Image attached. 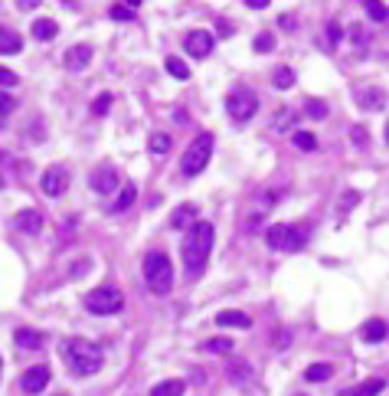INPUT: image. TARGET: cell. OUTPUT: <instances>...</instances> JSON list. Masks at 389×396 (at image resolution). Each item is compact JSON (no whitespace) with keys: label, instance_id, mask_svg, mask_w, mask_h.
<instances>
[{"label":"cell","instance_id":"cell-1","mask_svg":"<svg viewBox=\"0 0 389 396\" xmlns=\"http://www.w3.org/2000/svg\"><path fill=\"white\" fill-rule=\"evenodd\" d=\"M213 246H216V226L210 220H197L187 229V239H183V269H187L190 279H200L206 272Z\"/></svg>","mask_w":389,"mask_h":396},{"label":"cell","instance_id":"cell-2","mask_svg":"<svg viewBox=\"0 0 389 396\" xmlns=\"http://www.w3.org/2000/svg\"><path fill=\"white\" fill-rule=\"evenodd\" d=\"M59 357L76 377H95L105 367V350L95 341H82V337H69L59 344Z\"/></svg>","mask_w":389,"mask_h":396},{"label":"cell","instance_id":"cell-3","mask_svg":"<svg viewBox=\"0 0 389 396\" xmlns=\"http://www.w3.org/2000/svg\"><path fill=\"white\" fill-rule=\"evenodd\" d=\"M144 282H148V288H151L154 295H167L174 288V262H170L167 252L151 249L144 256Z\"/></svg>","mask_w":389,"mask_h":396},{"label":"cell","instance_id":"cell-4","mask_svg":"<svg viewBox=\"0 0 389 396\" xmlns=\"http://www.w3.org/2000/svg\"><path fill=\"white\" fill-rule=\"evenodd\" d=\"M308 233H311V226L301 223H275L265 229V243L272 252H298V249L308 246Z\"/></svg>","mask_w":389,"mask_h":396},{"label":"cell","instance_id":"cell-5","mask_svg":"<svg viewBox=\"0 0 389 396\" xmlns=\"http://www.w3.org/2000/svg\"><path fill=\"white\" fill-rule=\"evenodd\" d=\"M213 148H216V135L213 131H203L190 141V148L183 151V158H180V173L183 177H197V173L206 171V164L213 158Z\"/></svg>","mask_w":389,"mask_h":396},{"label":"cell","instance_id":"cell-6","mask_svg":"<svg viewBox=\"0 0 389 396\" xmlns=\"http://www.w3.org/2000/svg\"><path fill=\"white\" fill-rule=\"evenodd\" d=\"M86 308L88 314H99V318H112L125 308V292L118 285H99L86 295Z\"/></svg>","mask_w":389,"mask_h":396},{"label":"cell","instance_id":"cell-7","mask_svg":"<svg viewBox=\"0 0 389 396\" xmlns=\"http://www.w3.org/2000/svg\"><path fill=\"white\" fill-rule=\"evenodd\" d=\"M226 112L236 124L252 122L255 112H259V95H255V88H246V86L232 88V92L226 95Z\"/></svg>","mask_w":389,"mask_h":396},{"label":"cell","instance_id":"cell-8","mask_svg":"<svg viewBox=\"0 0 389 396\" xmlns=\"http://www.w3.org/2000/svg\"><path fill=\"white\" fill-rule=\"evenodd\" d=\"M50 380H52L50 367H46V364H37V367H26V370L20 373V390H23L26 396H37L50 386Z\"/></svg>","mask_w":389,"mask_h":396},{"label":"cell","instance_id":"cell-9","mask_svg":"<svg viewBox=\"0 0 389 396\" xmlns=\"http://www.w3.org/2000/svg\"><path fill=\"white\" fill-rule=\"evenodd\" d=\"M39 190L46 194V197H63L66 190H69V173H66V167H59V164H52V167H46L43 171V177H39Z\"/></svg>","mask_w":389,"mask_h":396},{"label":"cell","instance_id":"cell-10","mask_svg":"<svg viewBox=\"0 0 389 396\" xmlns=\"http://www.w3.org/2000/svg\"><path fill=\"white\" fill-rule=\"evenodd\" d=\"M118 180H121V177H118V171H114L112 164H99L95 171L88 173V187H92L95 194H114V190L121 187Z\"/></svg>","mask_w":389,"mask_h":396},{"label":"cell","instance_id":"cell-11","mask_svg":"<svg viewBox=\"0 0 389 396\" xmlns=\"http://www.w3.org/2000/svg\"><path fill=\"white\" fill-rule=\"evenodd\" d=\"M183 46H187L190 56H197V59H206V56L213 53V37H210L206 30H193V33H187Z\"/></svg>","mask_w":389,"mask_h":396},{"label":"cell","instance_id":"cell-12","mask_svg":"<svg viewBox=\"0 0 389 396\" xmlns=\"http://www.w3.org/2000/svg\"><path fill=\"white\" fill-rule=\"evenodd\" d=\"M13 229H20L23 236H39V229H43V213L39 210H17V216H13Z\"/></svg>","mask_w":389,"mask_h":396},{"label":"cell","instance_id":"cell-13","mask_svg":"<svg viewBox=\"0 0 389 396\" xmlns=\"http://www.w3.org/2000/svg\"><path fill=\"white\" fill-rule=\"evenodd\" d=\"M200 220V210H197V203H180L174 213H170V229L177 233H187L190 226Z\"/></svg>","mask_w":389,"mask_h":396},{"label":"cell","instance_id":"cell-14","mask_svg":"<svg viewBox=\"0 0 389 396\" xmlns=\"http://www.w3.org/2000/svg\"><path fill=\"white\" fill-rule=\"evenodd\" d=\"M357 105L363 109V112H379V109H386V92L377 86H370V88H357Z\"/></svg>","mask_w":389,"mask_h":396},{"label":"cell","instance_id":"cell-15","mask_svg":"<svg viewBox=\"0 0 389 396\" xmlns=\"http://www.w3.org/2000/svg\"><path fill=\"white\" fill-rule=\"evenodd\" d=\"M252 377H255V370H252L249 360H229L226 364V380L232 386H249Z\"/></svg>","mask_w":389,"mask_h":396},{"label":"cell","instance_id":"cell-16","mask_svg":"<svg viewBox=\"0 0 389 396\" xmlns=\"http://www.w3.org/2000/svg\"><path fill=\"white\" fill-rule=\"evenodd\" d=\"M389 337V324L383 321V318H370V321H363V328H360V341L363 344H383Z\"/></svg>","mask_w":389,"mask_h":396},{"label":"cell","instance_id":"cell-17","mask_svg":"<svg viewBox=\"0 0 389 396\" xmlns=\"http://www.w3.org/2000/svg\"><path fill=\"white\" fill-rule=\"evenodd\" d=\"M88 62H92V46H86V43L72 46V50H69V53L63 56V66H66V69H72V73L86 69Z\"/></svg>","mask_w":389,"mask_h":396},{"label":"cell","instance_id":"cell-18","mask_svg":"<svg viewBox=\"0 0 389 396\" xmlns=\"http://www.w3.org/2000/svg\"><path fill=\"white\" fill-rule=\"evenodd\" d=\"M216 324L219 328H242V331H249L252 328V318L246 314V311H236V308H226L216 314Z\"/></svg>","mask_w":389,"mask_h":396},{"label":"cell","instance_id":"cell-19","mask_svg":"<svg viewBox=\"0 0 389 396\" xmlns=\"http://www.w3.org/2000/svg\"><path fill=\"white\" fill-rule=\"evenodd\" d=\"M383 390H386V380L383 377H370V380L350 386V390H340V396H379Z\"/></svg>","mask_w":389,"mask_h":396},{"label":"cell","instance_id":"cell-20","mask_svg":"<svg viewBox=\"0 0 389 396\" xmlns=\"http://www.w3.org/2000/svg\"><path fill=\"white\" fill-rule=\"evenodd\" d=\"M13 341H17L20 350H39V347H43V334L33 331V328H17V331H13Z\"/></svg>","mask_w":389,"mask_h":396},{"label":"cell","instance_id":"cell-21","mask_svg":"<svg viewBox=\"0 0 389 396\" xmlns=\"http://www.w3.org/2000/svg\"><path fill=\"white\" fill-rule=\"evenodd\" d=\"M23 50V39H20V33H13L10 26L0 23V56H13V53Z\"/></svg>","mask_w":389,"mask_h":396},{"label":"cell","instance_id":"cell-22","mask_svg":"<svg viewBox=\"0 0 389 396\" xmlns=\"http://www.w3.org/2000/svg\"><path fill=\"white\" fill-rule=\"evenodd\" d=\"M30 33H33V39H39V43H50V39H56V33H59V26H56V20H50V17H43V20H33V26H30Z\"/></svg>","mask_w":389,"mask_h":396},{"label":"cell","instance_id":"cell-23","mask_svg":"<svg viewBox=\"0 0 389 396\" xmlns=\"http://www.w3.org/2000/svg\"><path fill=\"white\" fill-rule=\"evenodd\" d=\"M301 377H304V384H327V380L334 377V367H330V364H311Z\"/></svg>","mask_w":389,"mask_h":396},{"label":"cell","instance_id":"cell-24","mask_svg":"<svg viewBox=\"0 0 389 396\" xmlns=\"http://www.w3.org/2000/svg\"><path fill=\"white\" fill-rule=\"evenodd\" d=\"M134 200H138V187H134V184H125V187H121V194L114 197L112 213H125V210H131V207H134Z\"/></svg>","mask_w":389,"mask_h":396},{"label":"cell","instance_id":"cell-25","mask_svg":"<svg viewBox=\"0 0 389 396\" xmlns=\"http://www.w3.org/2000/svg\"><path fill=\"white\" fill-rule=\"evenodd\" d=\"M183 393H187V384H183V380H177V377L161 380V384L151 390V396H183Z\"/></svg>","mask_w":389,"mask_h":396},{"label":"cell","instance_id":"cell-26","mask_svg":"<svg viewBox=\"0 0 389 396\" xmlns=\"http://www.w3.org/2000/svg\"><path fill=\"white\" fill-rule=\"evenodd\" d=\"M170 144H174V141H170V135H167V131H154L151 141H148V151H151L154 158H163V154L170 151Z\"/></svg>","mask_w":389,"mask_h":396},{"label":"cell","instance_id":"cell-27","mask_svg":"<svg viewBox=\"0 0 389 396\" xmlns=\"http://www.w3.org/2000/svg\"><path fill=\"white\" fill-rule=\"evenodd\" d=\"M163 69L174 75V79H180V82H187L190 79V66L180 59V56H167V59H163Z\"/></svg>","mask_w":389,"mask_h":396},{"label":"cell","instance_id":"cell-28","mask_svg":"<svg viewBox=\"0 0 389 396\" xmlns=\"http://www.w3.org/2000/svg\"><path fill=\"white\" fill-rule=\"evenodd\" d=\"M295 122H298V112H295V109H278L272 128H275V131H295Z\"/></svg>","mask_w":389,"mask_h":396},{"label":"cell","instance_id":"cell-29","mask_svg":"<svg viewBox=\"0 0 389 396\" xmlns=\"http://www.w3.org/2000/svg\"><path fill=\"white\" fill-rule=\"evenodd\" d=\"M363 10H366V17H370L373 23H383V20H389V7L383 3V0H363Z\"/></svg>","mask_w":389,"mask_h":396},{"label":"cell","instance_id":"cell-30","mask_svg":"<svg viewBox=\"0 0 389 396\" xmlns=\"http://www.w3.org/2000/svg\"><path fill=\"white\" fill-rule=\"evenodd\" d=\"M232 341H229V337H213V341H206V344H203V350H206V354H223V357H226V354H232Z\"/></svg>","mask_w":389,"mask_h":396},{"label":"cell","instance_id":"cell-31","mask_svg":"<svg viewBox=\"0 0 389 396\" xmlns=\"http://www.w3.org/2000/svg\"><path fill=\"white\" fill-rule=\"evenodd\" d=\"M112 102H114L112 92H99V95H95V102H92V115L105 118V115L112 112Z\"/></svg>","mask_w":389,"mask_h":396},{"label":"cell","instance_id":"cell-32","mask_svg":"<svg viewBox=\"0 0 389 396\" xmlns=\"http://www.w3.org/2000/svg\"><path fill=\"white\" fill-rule=\"evenodd\" d=\"M327 112H330V109H327V102H321V99H308V102H304V115L314 118V122L327 118Z\"/></svg>","mask_w":389,"mask_h":396},{"label":"cell","instance_id":"cell-33","mask_svg":"<svg viewBox=\"0 0 389 396\" xmlns=\"http://www.w3.org/2000/svg\"><path fill=\"white\" fill-rule=\"evenodd\" d=\"M291 141H295V148H301V151H317V138H314L311 131H301V128H295Z\"/></svg>","mask_w":389,"mask_h":396},{"label":"cell","instance_id":"cell-34","mask_svg":"<svg viewBox=\"0 0 389 396\" xmlns=\"http://www.w3.org/2000/svg\"><path fill=\"white\" fill-rule=\"evenodd\" d=\"M272 82H275V88H291V86H295V69H288V66H278L275 75H272Z\"/></svg>","mask_w":389,"mask_h":396},{"label":"cell","instance_id":"cell-35","mask_svg":"<svg viewBox=\"0 0 389 396\" xmlns=\"http://www.w3.org/2000/svg\"><path fill=\"white\" fill-rule=\"evenodd\" d=\"M13 112H17V99H13L7 88H0V122H3V118H10Z\"/></svg>","mask_w":389,"mask_h":396},{"label":"cell","instance_id":"cell-36","mask_svg":"<svg viewBox=\"0 0 389 396\" xmlns=\"http://www.w3.org/2000/svg\"><path fill=\"white\" fill-rule=\"evenodd\" d=\"M350 141H353V144H357L360 151L370 148V135H366L363 124H353V128H350Z\"/></svg>","mask_w":389,"mask_h":396},{"label":"cell","instance_id":"cell-37","mask_svg":"<svg viewBox=\"0 0 389 396\" xmlns=\"http://www.w3.org/2000/svg\"><path fill=\"white\" fill-rule=\"evenodd\" d=\"M357 203H360V190H343V194H340V203H337V210H353V207H357Z\"/></svg>","mask_w":389,"mask_h":396},{"label":"cell","instance_id":"cell-38","mask_svg":"<svg viewBox=\"0 0 389 396\" xmlns=\"http://www.w3.org/2000/svg\"><path fill=\"white\" fill-rule=\"evenodd\" d=\"M340 39H343V26H340L337 20H330V23H327V43H330V50H337Z\"/></svg>","mask_w":389,"mask_h":396},{"label":"cell","instance_id":"cell-39","mask_svg":"<svg viewBox=\"0 0 389 396\" xmlns=\"http://www.w3.org/2000/svg\"><path fill=\"white\" fill-rule=\"evenodd\" d=\"M112 20H134V7H128V3H114L112 10H108Z\"/></svg>","mask_w":389,"mask_h":396},{"label":"cell","instance_id":"cell-40","mask_svg":"<svg viewBox=\"0 0 389 396\" xmlns=\"http://www.w3.org/2000/svg\"><path fill=\"white\" fill-rule=\"evenodd\" d=\"M275 50V37L272 33H259L255 37V53H272Z\"/></svg>","mask_w":389,"mask_h":396},{"label":"cell","instance_id":"cell-41","mask_svg":"<svg viewBox=\"0 0 389 396\" xmlns=\"http://www.w3.org/2000/svg\"><path fill=\"white\" fill-rule=\"evenodd\" d=\"M17 82H20V75H17V73H10V69H3V66H0V88H13V86H17Z\"/></svg>","mask_w":389,"mask_h":396},{"label":"cell","instance_id":"cell-42","mask_svg":"<svg viewBox=\"0 0 389 396\" xmlns=\"http://www.w3.org/2000/svg\"><path fill=\"white\" fill-rule=\"evenodd\" d=\"M86 272H92V259H76V265L69 269L72 279H79V275H86Z\"/></svg>","mask_w":389,"mask_h":396},{"label":"cell","instance_id":"cell-43","mask_svg":"<svg viewBox=\"0 0 389 396\" xmlns=\"http://www.w3.org/2000/svg\"><path fill=\"white\" fill-rule=\"evenodd\" d=\"M259 226H262V213H252L249 220H246V233H255Z\"/></svg>","mask_w":389,"mask_h":396},{"label":"cell","instance_id":"cell-44","mask_svg":"<svg viewBox=\"0 0 389 396\" xmlns=\"http://www.w3.org/2000/svg\"><path fill=\"white\" fill-rule=\"evenodd\" d=\"M288 337H291V331H281V334L275 337V347H278V350H285V347H288Z\"/></svg>","mask_w":389,"mask_h":396},{"label":"cell","instance_id":"cell-45","mask_svg":"<svg viewBox=\"0 0 389 396\" xmlns=\"http://www.w3.org/2000/svg\"><path fill=\"white\" fill-rule=\"evenodd\" d=\"M278 23H281V30H295V17L285 13V17H278Z\"/></svg>","mask_w":389,"mask_h":396},{"label":"cell","instance_id":"cell-46","mask_svg":"<svg viewBox=\"0 0 389 396\" xmlns=\"http://www.w3.org/2000/svg\"><path fill=\"white\" fill-rule=\"evenodd\" d=\"M39 3H43V0H17L20 10H33V7H39Z\"/></svg>","mask_w":389,"mask_h":396},{"label":"cell","instance_id":"cell-47","mask_svg":"<svg viewBox=\"0 0 389 396\" xmlns=\"http://www.w3.org/2000/svg\"><path fill=\"white\" fill-rule=\"evenodd\" d=\"M268 3H272V0H246V7H252V10H262Z\"/></svg>","mask_w":389,"mask_h":396},{"label":"cell","instance_id":"cell-48","mask_svg":"<svg viewBox=\"0 0 389 396\" xmlns=\"http://www.w3.org/2000/svg\"><path fill=\"white\" fill-rule=\"evenodd\" d=\"M125 3H128V7H134V10H138V7L144 3V0H125Z\"/></svg>","mask_w":389,"mask_h":396},{"label":"cell","instance_id":"cell-49","mask_svg":"<svg viewBox=\"0 0 389 396\" xmlns=\"http://www.w3.org/2000/svg\"><path fill=\"white\" fill-rule=\"evenodd\" d=\"M383 138H386V144H389V122H386V128H383Z\"/></svg>","mask_w":389,"mask_h":396},{"label":"cell","instance_id":"cell-50","mask_svg":"<svg viewBox=\"0 0 389 396\" xmlns=\"http://www.w3.org/2000/svg\"><path fill=\"white\" fill-rule=\"evenodd\" d=\"M0 187H3V173H0Z\"/></svg>","mask_w":389,"mask_h":396},{"label":"cell","instance_id":"cell-51","mask_svg":"<svg viewBox=\"0 0 389 396\" xmlns=\"http://www.w3.org/2000/svg\"><path fill=\"white\" fill-rule=\"evenodd\" d=\"M0 367H3V360H0Z\"/></svg>","mask_w":389,"mask_h":396}]
</instances>
